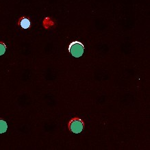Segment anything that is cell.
I'll list each match as a JSON object with an SVG mask.
<instances>
[{
  "instance_id": "obj_1",
  "label": "cell",
  "mask_w": 150,
  "mask_h": 150,
  "mask_svg": "<svg viewBox=\"0 0 150 150\" xmlns=\"http://www.w3.org/2000/svg\"><path fill=\"white\" fill-rule=\"evenodd\" d=\"M84 46L80 42L74 41L70 44L69 47V50L71 54L76 58H79L84 54Z\"/></svg>"
},
{
  "instance_id": "obj_2",
  "label": "cell",
  "mask_w": 150,
  "mask_h": 150,
  "mask_svg": "<svg viewBox=\"0 0 150 150\" xmlns=\"http://www.w3.org/2000/svg\"><path fill=\"white\" fill-rule=\"evenodd\" d=\"M84 128V124L80 119H74L70 123V129L74 133H80Z\"/></svg>"
},
{
  "instance_id": "obj_4",
  "label": "cell",
  "mask_w": 150,
  "mask_h": 150,
  "mask_svg": "<svg viewBox=\"0 0 150 150\" xmlns=\"http://www.w3.org/2000/svg\"><path fill=\"white\" fill-rule=\"evenodd\" d=\"M21 26L24 29H28V28H30V21L28 19H26V18H24L21 21Z\"/></svg>"
},
{
  "instance_id": "obj_5",
  "label": "cell",
  "mask_w": 150,
  "mask_h": 150,
  "mask_svg": "<svg viewBox=\"0 0 150 150\" xmlns=\"http://www.w3.org/2000/svg\"><path fill=\"white\" fill-rule=\"evenodd\" d=\"M6 50V47L5 45L2 42H0V56H2L3 54H4Z\"/></svg>"
},
{
  "instance_id": "obj_3",
  "label": "cell",
  "mask_w": 150,
  "mask_h": 150,
  "mask_svg": "<svg viewBox=\"0 0 150 150\" xmlns=\"http://www.w3.org/2000/svg\"><path fill=\"white\" fill-rule=\"evenodd\" d=\"M8 129L7 123L5 121L0 119V134L4 133Z\"/></svg>"
}]
</instances>
